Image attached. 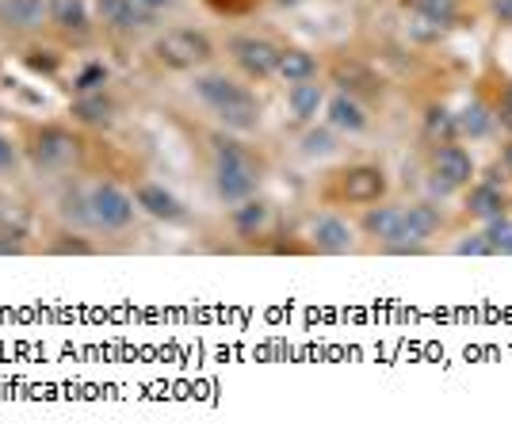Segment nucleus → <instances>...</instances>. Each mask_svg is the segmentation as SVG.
<instances>
[{"mask_svg": "<svg viewBox=\"0 0 512 447\" xmlns=\"http://www.w3.org/2000/svg\"><path fill=\"white\" fill-rule=\"evenodd\" d=\"M134 214H138V203L127 188L111 184V180H100L88 188V222L104 234H119V230H130L134 226Z\"/></svg>", "mask_w": 512, "mask_h": 447, "instance_id": "39448f33", "label": "nucleus"}, {"mask_svg": "<svg viewBox=\"0 0 512 447\" xmlns=\"http://www.w3.org/2000/svg\"><path fill=\"white\" fill-rule=\"evenodd\" d=\"M360 230L379 249H390V245H398V237H402V207L398 203H375V207H363V218H360Z\"/></svg>", "mask_w": 512, "mask_h": 447, "instance_id": "2eb2a0df", "label": "nucleus"}, {"mask_svg": "<svg viewBox=\"0 0 512 447\" xmlns=\"http://www.w3.org/2000/svg\"><path fill=\"white\" fill-rule=\"evenodd\" d=\"M482 234L490 241L493 256H512V214H501V218L482 222Z\"/></svg>", "mask_w": 512, "mask_h": 447, "instance_id": "a878e982", "label": "nucleus"}, {"mask_svg": "<svg viewBox=\"0 0 512 447\" xmlns=\"http://www.w3.org/2000/svg\"><path fill=\"white\" fill-rule=\"evenodd\" d=\"M490 16L501 27H512V0H490Z\"/></svg>", "mask_w": 512, "mask_h": 447, "instance_id": "2f4dec72", "label": "nucleus"}, {"mask_svg": "<svg viewBox=\"0 0 512 447\" xmlns=\"http://www.w3.org/2000/svg\"><path fill=\"white\" fill-rule=\"evenodd\" d=\"M62 237H65V241H54V245H50L54 253H77V256L92 253V245H88V241H81V237H73V234H62Z\"/></svg>", "mask_w": 512, "mask_h": 447, "instance_id": "c756f323", "label": "nucleus"}, {"mask_svg": "<svg viewBox=\"0 0 512 447\" xmlns=\"http://www.w3.org/2000/svg\"><path fill=\"white\" fill-rule=\"evenodd\" d=\"M276 4H283V8H295V4H302V0H276Z\"/></svg>", "mask_w": 512, "mask_h": 447, "instance_id": "f704fd0d", "label": "nucleus"}, {"mask_svg": "<svg viewBox=\"0 0 512 447\" xmlns=\"http://www.w3.org/2000/svg\"><path fill=\"white\" fill-rule=\"evenodd\" d=\"M134 203H138V211L142 214H150V218H157V222H169V226L188 218V207H184L165 184H153V180H146V184L134 188Z\"/></svg>", "mask_w": 512, "mask_h": 447, "instance_id": "a211bd4d", "label": "nucleus"}, {"mask_svg": "<svg viewBox=\"0 0 512 447\" xmlns=\"http://www.w3.org/2000/svg\"><path fill=\"white\" fill-rule=\"evenodd\" d=\"M321 65L310 50L302 46H279V62H276V77L283 85H299V81H318Z\"/></svg>", "mask_w": 512, "mask_h": 447, "instance_id": "412c9836", "label": "nucleus"}, {"mask_svg": "<svg viewBox=\"0 0 512 447\" xmlns=\"http://www.w3.org/2000/svg\"><path fill=\"white\" fill-rule=\"evenodd\" d=\"M16 161H20V149H16V142H12L8 134H0V172L16 169Z\"/></svg>", "mask_w": 512, "mask_h": 447, "instance_id": "7c9ffc66", "label": "nucleus"}, {"mask_svg": "<svg viewBox=\"0 0 512 447\" xmlns=\"http://www.w3.org/2000/svg\"><path fill=\"white\" fill-rule=\"evenodd\" d=\"M107 85H111V69H107L100 58L85 62L77 69V77H73V92H77V96H85V92H104Z\"/></svg>", "mask_w": 512, "mask_h": 447, "instance_id": "393cba45", "label": "nucleus"}, {"mask_svg": "<svg viewBox=\"0 0 512 447\" xmlns=\"http://www.w3.org/2000/svg\"><path fill=\"white\" fill-rule=\"evenodd\" d=\"M96 12H100V23L115 35H138L153 27V16H157L138 0H96Z\"/></svg>", "mask_w": 512, "mask_h": 447, "instance_id": "9b49d317", "label": "nucleus"}, {"mask_svg": "<svg viewBox=\"0 0 512 447\" xmlns=\"http://www.w3.org/2000/svg\"><path fill=\"white\" fill-rule=\"evenodd\" d=\"M214 195L234 207L241 199H253L260 188V169L253 153L241 146L237 138H214Z\"/></svg>", "mask_w": 512, "mask_h": 447, "instance_id": "f03ea898", "label": "nucleus"}, {"mask_svg": "<svg viewBox=\"0 0 512 447\" xmlns=\"http://www.w3.org/2000/svg\"><path fill=\"white\" fill-rule=\"evenodd\" d=\"M497 161H501V172H509L512 176V134L501 142V157H497Z\"/></svg>", "mask_w": 512, "mask_h": 447, "instance_id": "473e14b6", "label": "nucleus"}, {"mask_svg": "<svg viewBox=\"0 0 512 447\" xmlns=\"http://www.w3.org/2000/svg\"><path fill=\"white\" fill-rule=\"evenodd\" d=\"M230 226H234V234L245 237V241L264 237V230L272 226V207H268L260 195L241 199V203H234V211H230Z\"/></svg>", "mask_w": 512, "mask_h": 447, "instance_id": "aec40b11", "label": "nucleus"}, {"mask_svg": "<svg viewBox=\"0 0 512 447\" xmlns=\"http://www.w3.org/2000/svg\"><path fill=\"white\" fill-rule=\"evenodd\" d=\"M73 119H81L88 127H111L115 123V100L104 92H85L73 100Z\"/></svg>", "mask_w": 512, "mask_h": 447, "instance_id": "5701e85b", "label": "nucleus"}, {"mask_svg": "<svg viewBox=\"0 0 512 447\" xmlns=\"http://www.w3.org/2000/svg\"><path fill=\"white\" fill-rule=\"evenodd\" d=\"M35 165L39 169H69L81 157V138L65 127H43L35 134Z\"/></svg>", "mask_w": 512, "mask_h": 447, "instance_id": "9d476101", "label": "nucleus"}, {"mask_svg": "<svg viewBox=\"0 0 512 447\" xmlns=\"http://www.w3.org/2000/svg\"><path fill=\"white\" fill-rule=\"evenodd\" d=\"M493 115H497V127H505L512 134V85L509 81L501 85V100L493 104Z\"/></svg>", "mask_w": 512, "mask_h": 447, "instance_id": "c85d7f7f", "label": "nucleus"}, {"mask_svg": "<svg viewBox=\"0 0 512 447\" xmlns=\"http://www.w3.org/2000/svg\"><path fill=\"white\" fill-rule=\"evenodd\" d=\"M455 119V138L459 142H486L497 130V115H493V104L486 96H470L459 111H451Z\"/></svg>", "mask_w": 512, "mask_h": 447, "instance_id": "ddd939ff", "label": "nucleus"}, {"mask_svg": "<svg viewBox=\"0 0 512 447\" xmlns=\"http://www.w3.org/2000/svg\"><path fill=\"white\" fill-rule=\"evenodd\" d=\"M50 23V0H0V27L8 31H43Z\"/></svg>", "mask_w": 512, "mask_h": 447, "instance_id": "6ab92c4d", "label": "nucleus"}, {"mask_svg": "<svg viewBox=\"0 0 512 447\" xmlns=\"http://www.w3.org/2000/svg\"><path fill=\"white\" fill-rule=\"evenodd\" d=\"M192 92L199 104H207L218 115V123L234 134H249L260 123V100H256L249 88L241 85L237 77L222 73V69H199L192 81Z\"/></svg>", "mask_w": 512, "mask_h": 447, "instance_id": "f257e3e1", "label": "nucleus"}, {"mask_svg": "<svg viewBox=\"0 0 512 447\" xmlns=\"http://www.w3.org/2000/svg\"><path fill=\"white\" fill-rule=\"evenodd\" d=\"M337 138H341V134H337L333 127H318V123H310V127H302V134H299V153L306 157V161L337 157V149H341Z\"/></svg>", "mask_w": 512, "mask_h": 447, "instance_id": "b1692460", "label": "nucleus"}, {"mask_svg": "<svg viewBox=\"0 0 512 447\" xmlns=\"http://www.w3.org/2000/svg\"><path fill=\"white\" fill-rule=\"evenodd\" d=\"M463 211H467V218H478V222L501 218V214H509V192L497 180H474L463 192Z\"/></svg>", "mask_w": 512, "mask_h": 447, "instance_id": "dca6fc26", "label": "nucleus"}, {"mask_svg": "<svg viewBox=\"0 0 512 447\" xmlns=\"http://www.w3.org/2000/svg\"><path fill=\"white\" fill-rule=\"evenodd\" d=\"M444 211L440 203L432 199H413V203H402V237L398 245H390L386 253H421L432 237L444 230Z\"/></svg>", "mask_w": 512, "mask_h": 447, "instance_id": "423d86ee", "label": "nucleus"}, {"mask_svg": "<svg viewBox=\"0 0 512 447\" xmlns=\"http://www.w3.org/2000/svg\"><path fill=\"white\" fill-rule=\"evenodd\" d=\"M153 58L172 73H199L214 62V43L195 27H169L153 39Z\"/></svg>", "mask_w": 512, "mask_h": 447, "instance_id": "20e7f679", "label": "nucleus"}, {"mask_svg": "<svg viewBox=\"0 0 512 447\" xmlns=\"http://www.w3.org/2000/svg\"><path fill=\"white\" fill-rule=\"evenodd\" d=\"M329 100V88L321 81H299V85H287V115L295 127H310L318 123V115L325 111Z\"/></svg>", "mask_w": 512, "mask_h": 447, "instance_id": "f3484780", "label": "nucleus"}, {"mask_svg": "<svg viewBox=\"0 0 512 447\" xmlns=\"http://www.w3.org/2000/svg\"><path fill=\"white\" fill-rule=\"evenodd\" d=\"M386 195H390V176H386L383 165L360 161V165H348L337 176V199L348 207H375Z\"/></svg>", "mask_w": 512, "mask_h": 447, "instance_id": "0eeeda50", "label": "nucleus"}, {"mask_svg": "<svg viewBox=\"0 0 512 447\" xmlns=\"http://www.w3.org/2000/svg\"><path fill=\"white\" fill-rule=\"evenodd\" d=\"M509 214H512V195H509Z\"/></svg>", "mask_w": 512, "mask_h": 447, "instance_id": "c9c22d12", "label": "nucleus"}, {"mask_svg": "<svg viewBox=\"0 0 512 447\" xmlns=\"http://www.w3.org/2000/svg\"><path fill=\"white\" fill-rule=\"evenodd\" d=\"M321 115H325V127H333L337 134H344V138H356V134H363V130L371 127L367 107H363L352 92H329Z\"/></svg>", "mask_w": 512, "mask_h": 447, "instance_id": "f8f14e48", "label": "nucleus"}, {"mask_svg": "<svg viewBox=\"0 0 512 447\" xmlns=\"http://www.w3.org/2000/svg\"><path fill=\"white\" fill-rule=\"evenodd\" d=\"M226 50H230L234 65L249 77V81H272V77H276L279 46L272 43V39H260V35H234Z\"/></svg>", "mask_w": 512, "mask_h": 447, "instance_id": "6e6552de", "label": "nucleus"}, {"mask_svg": "<svg viewBox=\"0 0 512 447\" xmlns=\"http://www.w3.org/2000/svg\"><path fill=\"white\" fill-rule=\"evenodd\" d=\"M417 39H440L459 23V0H402Z\"/></svg>", "mask_w": 512, "mask_h": 447, "instance_id": "1a4fd4ad", "label": "nucleus"}, {"mask_svg": "<svg viewBox=\"0 0 512 447\" xmlns=\"http://www.w3.org/2000/svg\"><path fill=\"white\" fill-rule=\"evenodd\" d=\"M310 245L325 256H344L356 249V226L341 214H321L310 226Z\"/></svg>", "mask_w": 512, "mask_h": 447, "instance_id": "4468645a", "label": "nucleus"}, {"mask_svg": "<svg viewBox=\"0 0 512 447\" xmlns=\"http://www.w3.org/2000/svg\"><path fill=\"white\" fill-rule=\"evenodd\" d=\"M138 4H146L150 12H165V8H172L176 0H138Z\"/></svg>", "mask_w": 512, "mask_h": 447, "instance_id": "72a5a7b5", "label": "nucleus"}, {"mask_svg": "<svg viewBox=\"0 0 512 447\" xmlns=\"http://www.w3.org/2000/svg\"><path fill=\"white\" fill-rule=\"evenodd\" d=\"M451 253H455V256H493L490 253V241H486V234H482V226L459 237V241L451 245Z\"/></svg>", "mask_w": 512, "mask_h": 447, "instance_id": "cd10ccee", "label": "nucleus"}, {"mask_svg": "<svg viewBox=\"0 0 512 447\" xmlns=\"http://www.w3.org/2000/svg\"><path fill=\"white\" fill-rule=\"evenodd\" d=\"M425 130L436 138V142H448V138H455V119H451L448 107H432L425 115Z\"/></svg>", "mask_w": 512, "mask_h": 447, "instance_id": "bb28decb", "label": "nucleus"}, {"mask_svg": "<svg viewBox=\"0 0 512 447\" xmlns=\"http://www.w3.org/2000/svg\"><path fill=\"white\" fill-rule=\"evenodd\" d=\"M428 192L436 199H448V195L467 192L470 184L478 180V165H474V153H470L459 138L448 142H436L428 149Z\"/></svg>", "mask_w": 512, "mask_h": 447, "instance_id": "7ed1b4c3", "label": "nucleus"}, {"mask_svg": "<svg viewBox=\"0 0 512 447\" xmlns=\"http://www.w3.org/2000/svg\"><path fill=\"white\" fill-rule=\"evenodd\" d=\"M50 27H58L62 35L85 39L92 31V8L88 0H50Z\"/></svg>", "mask_w": 512, "mask_h": 447, "instance_id": "4be33fe9", "label": "nucleus"}]
</instances>
